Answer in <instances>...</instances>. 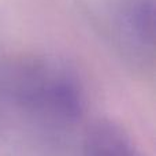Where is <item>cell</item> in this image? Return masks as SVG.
Listing matches in <instances>:
<instances>
[{"label":"cell","instance_id":"obj_1","mask_svg":"<svg viewBox=\"0 0 156 156\" xmlns=\"http://www.w3.org/2000/svg\"><path fill=\"white\" fill-rule=\"evenodd\" d=\"M0 88L16 103L62 118H76L82 94L71 74L34 56H19L0 66Z\"/></svg>","mask_w":156,"mask_h":156},{"label":"cell","instance_id":"obj_2","mask_svg":"<svg viewBox=\"0 0 156 156\" xmlns=\"http://www.w3.org/2000/svg\"><path fill=\"white\" fill-rule=\"evenodd\" d=\"M82 156H140V154L119 125L111 121H99L86 132Z\"/></svg>","mask_w":156,"mask_h":156},{"label":"cell","instance_id":"obj_3","mask_svg":"<svg viewBox=\"0 0 156 156\" xmlns=\"http://www.w3.org/2000/svg\"><path fill=\"white\" fill-rule=\"evenodd\" d=\"M127 23L130 32L143 44H152L154 41V2L136 0L129 8Z\"/></svg>","mask_w":156,"mask_h":156}]
</instances>
